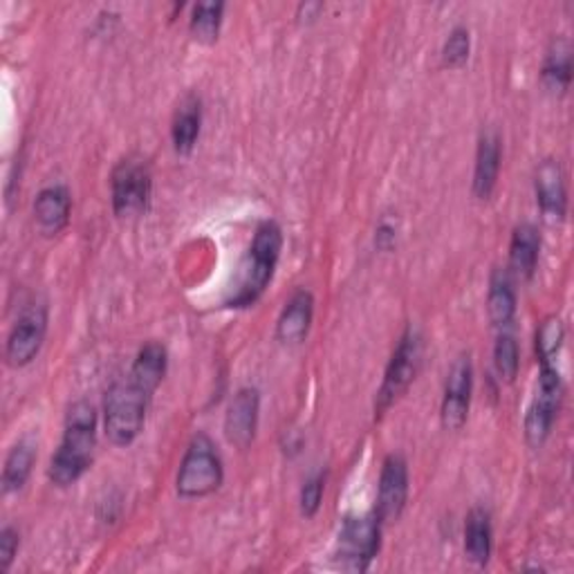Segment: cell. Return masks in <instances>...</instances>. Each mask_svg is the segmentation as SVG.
<instances>
[{
  "label": "cell",
  "mask_w": 574,
  "mask_h": 574,
  "mask_svg": "<svg viewBox=\"0 0 574 574\" xmlns=\"http://www.w3.org/2000/svg\"><path fill=\"white\" fill-rule=\"evenodd\" d=\"M97 449V410L88 402H77L66 415L64 440L52 455L47 476L57 487L75 485L92 464Z\"/></svg>",
  "instance_id": "6da1fadb"
},
{
  "label": "cell",
  "mask_w": 574,
  "mask_h": 574,
  "mask_svg": "<svg viewBox=\"0 0 574 574\" xmlns=\"http://www.w3.org/2000/svg\"><path fill=\"white\" fill-rule=\"evenodd\" d=\"M281 249H283V232L274 221H268L256 229L249 254L240 266L236 292L227 301L229 307H249L263 296V292L274 279Z\"/></svg>",
  "instance_id": "7a4b0ae2"
},
{
  "label": "cell",
  "mask_w": 574,
  "mask_h": 574,
  "mask_svg": "<svg viewBox=\"0 0 574 574\" xmlns=\"http://www.w3.org/2000/svg\"><path fill=\"white\" fill-rule=\"evenodd\" d=\"M150 393L131 378L113 384L103 404V429L115 447L133 444L144 431Z\"/></svg>",
  "instance_id": "3957f363"
},
{
  "label": "cell",
  "mask_w": 574,
  "mask_h": 574,
  "mask_svg": "<svg viewBox=\"0 0 574 574\" xmlns=\"http://www.w3.org/2000/svg\"><path fill=\"white\" fill-rule=\"evenodd\" d=\"M225 469L216 442L206 434H195L180 462L176 489L180 498H204L221 489Z\"/></svg>",
  "instance_id": "277c9868"
},
{
  "label": "cell",
  "mask_w": 574,
  "mask_h": 574,
  "mask_svg": "<svg viewBox=\"0 0 574 574\" xmlns=\"http://www.w3.org/2000/svg\"><path fill=\"white\" fill-rule=\"evenodd\" d=\"M420 363H423V337L413 326H408L389 361L384 382L378 391V402H375L378 417H382L408 391V386L415 382L417 371H420Z\"/></svg>",
  "instance_id": "5b68a950"
},
{
  "label": "cell",
  "mask_w": 574,
  "mask_h": 574,
  "mask_svg": "<svg viewBox=\"0 0 574 574\" xmlns=\"http://www.w3.org/2000/svg\"><path fill=\"white\" fill-rule=\"evenodd\" d=\"M382 545V524L375 514L348 516L337 539V561L341 570L367 572Z\"/></svg>",
  "instance_id": "8992f818"
},
{
  "label": "cell",
  "mask_w": 574,
  "mask_h": 574,
  "mask_svg": "<svg viewBox=\"0 0 574 574\" xmlns=\"http://www.w3.org/2000/svg\"><path fill=\"white\" fill-rule=\"evenodd\" d=\"M563 402V380L554 363H541L534 399L526 415V440L532 449H541L550 438Z\"/></svg>",
  "instance_id": "52a82bcc"
},
{
  "label": "cell",
  "mask_w": 574,
  "mask_h": 574,
  "mask_svg": "<svg viewBox=\"0 0 574 574\" xmlns=\"http://www.w3.org/2000/svg\"><path fill=\"white\" fill-rule=\"evenodd\" d=\"M153 191V176L144 160L126 158L111 176L113 212L120 218H133L146 212Z\"/></svg>",
  "instance_id": "ba28073f"
},
{
  "label": "cell",
  "mask_w": 574,
  "mask_h": 574,
  "mask_svg": "<svg viewBox=\"0 0 574 574\" xmlns=\"http://www.w3.org/2000/svg\"><path fill=\"white\" fill-rule=\"evenodd\" d=\"M474 369L469 354H460L449 371L442 399V427L447 431H460L466 425L469 406H472Z\"/></svg>",
  "instance_id": "9c48e42d"
},
{
  "label": "cell",
  "mask_w": 574,
  "mask_h": 574,
  "mask_svg": "<svg viewBox=\"0 0 574 574\" xmlns=\"http://www.w3.org/2000/svg\"><path fill=\"white\" fill-rule=\"evenodd\" d=\"M45 333H47V309L43 305H34L25 309L8 337L5 359L12 369H23L36 359V354L43 348Z\"/></svg>",
  "instance_id": "30bf717a"
},
{
  "label": "cell",
  "mask_w": 574,
  "mask_h": 574,
  "mask_svg": "<svg viewBox=\"0 0 574 574\" xmlns=\"http://www.w3.org/2000/svg\"><path fill=\"white\" fill-rule=\"evenodd\" d=\"M408 500V464L404 455H386L380 474V489L375 503V516L382 526L397 520Z\"/></svg>",
  "instance_id": "8fae6325"
},
{
  "label": "cell",
  "mask_w": 574,
  "mask_h": 574,
  "mask_svg": "<svg viewBox=\"0 0 574 574\" xmlns=\"http://www.w3.org/2000/svg\"><path fill=\"white\" fill-rule=\"evenodd\" d=\"M258 413H260L258 389H251V386L240 389L234 395V399L227 408V417H225V434L234 447L247 449L254 442L256 429H258Z\"/></svg>",
  "instance_id": "7c38bea8"
},
{
  "label": "cell",
  "mask_w": 574,
  "mask_h": 574,
  "mask_svg": "<svg viewBox=\"0 0 574 574\" xmlns=\"http://www.w3.org/2000/svg\"><path fill=\"white\" fill-rule=\"evenodd\" d=\"M534 191H537V204L541 214L548 221L561 223L567 212V191H565V178L563 169L554 160H545L537 169L534 178Z\"/></svg>",
  "instance_id": "4fadbf2b"
},
{
  "label": "cell",
  "mask_w": 574,
  "mask_h": 574,
  "mask_svg": "<svg viewBox=\"0 0 574 574\" xmlns=\"http://www.w3.org/2000/svg\"><path fill=\"white\" fill-rule=\"evenodd\" d=\"M72 198L61 184L43 189L34 200V221L45 236H57L70 223Z\"/></svg>",
  "instance_id": "5bb4252c"
},
{
  "label": "cell",
  "mask_w": 574,
  "mask_h": 574,
  "mask_svg": "<svg viewBox=\"0 0 574 574\" xmlns=\"http://www.w3.org/2000/svg\"><path fill=\"white\" fill-rule=\"evenodd\" d=\"M312 317H315V296L307 290H296L281 312L277 339L283 344H301L309 333Z\"/></svg>",
  "instance_id": "9a60e30c"
},
{
  "label": "cell",
  "mask_w": 574,
  "mask_h": 574,
  "mask_svg": "<svg viewBox=\"0 0 574 574\" xmlns=\"http://www.w3.org/2000/svg\"><path fill=\"white\" fill-rule=\"evenodd\" d=\"M541 254V236L539 229L530 223L518 225L511 234L509 243V268L516 277L530 281L539 266Z\"/></svg>",
  "instance_id": "2e32d148"
},
{
  "label": "cell",
  "mask_w": 574,
  "mask_h": 574,
  "mask_svg": "<svg viewBox=\"0 0 574 574\" xmlns=\"http://www.w3.org/2000/svg\"><path fill=\"white\" fill-rule=\"evenodd\" d=\"M500 173V137L492 131L481 135L476 150V169H474V195L479 200H489L496 189Z\"/></svg>",
  "instance_id": "e0dca14e"
},
{
  "label": "cell",
  "mask_w": 574,
  "mask_h": 574,
  "mask_svg": "<svg viewBox=\"0 0 574 574\" xmlns=\"http://www.w3.org/2000/svg\"><path fill=\"white\" fill-rule=\"evenodd\" d=\"M167 367H169L167 348L162 344H158V341H148L137 352L128 378L153 395L155 391H158V386L162 384V380L167 375Z\"/></svg>",
  "instance_id": "ac0fdd59"
},
{
  "label": "cell",
  "mask_w": 574,
  "mask_h": 574,
  "mask_svg": "<svg viewBox=\"0 0 574 574\" xmlns=\"http://www.w3.org/2000/svg\"><path fill=\"white\" fill-rule=\"evenodd\" d=\"M464 554L479 567H485L492 556V518L483 507H474L464 526Z\"/></svg>",
  "instance_id": "d6986e66"
},
{
  "label": "cell",
  "mask_w": 574,
  "mask_h": 574,
  "mask_svg": "<svg viewBox=\"0 0 574 574\" xmlns=\"http://www.w3.org/2000/svg\"><path fill=\"white\" fill-rule=\"evenodd\" d=\"M487 315L494 328L505 330L516 315V292L511 279L503 270H494L487 292Z\"/></svg>",
  "instance_id": "ffe728a7"
},
{
  "label": "cell",
  "mask_w": 574,
  "mask_h": 574,
  "mask_svg": "<svg viewBox=\"0 0 574 574\" xmlns=\"http://www.w3.org/2000/svg\"><path fill=\"white\" fill-rule=\"evenodd\" d=\"M200 126H202V106H200V99L198 97H187L180 109L173 117V126H171V139H173V148L180 155H189L200 137Z\"/></svg>",
  "instance_id": "44dd1931"
},
{
  "label": "cell",
  "mask_w": 574,
  "mask_h": 574,
  "mask_svg": "<svg viewBox=\"0 0 574 574\" xmlns=\"http://www.w3.org/2000/svg\"><path fill=\"white\" fill-rule=\"evenodd\" d=\"M36 460V447L30 440H21L8 455L3 469V492H21L32 474V466Z\"/></svg>",
  "instance_id": "7402d4cb"
},
{
  "label": "cell",
  "mask_w": 574,
  "mask_h": 574,
  "mask_svg": "<svg viewBox=\"0 0 574 574\" xmlns=\"http://www.w3.org/2000/svg\"><path fill=\"white\" fill-rule=\"evenodd\" d=\"M541 79L543 86L552 92H565L570 88L572 81V52L570 45L565 41H559L550 47L548 57L543 61V70H541Z\"/></svg>",
  "instance_id": "603a6c76"
},
{
  "label": "cell",
  "mask_w": 574,
  "mask_h": 574,
  "mask_svg": "<svg viewBox=\"0 0 574 574\" xmlns=\"http://www.w3.org/2000/svg\"><path fill=\"white\" fill-rule=\"evenodd\" d=\"M225 3H198L191 14L189 30L200 43H216L223 25Z\"/></svg>",
  "instance_id": "cb8c5ba5"
},
{
  "label": "cell",
  "mask_w": 574,
  "mask_h": 574,
  "mask_svg": "<svg viewBox=\"0 0 574 574\" xmlns=\"http://www.w3.org/2000/svg\"><path fill=\"white\" fill-rule=\"evenodd\" d=\"M494 367L496 373L503 382L511 384L518 375V367H520V354H518V344L509 333H503L496 339V348H494Z\"/></svg>",
  "instance_id": "d4e9b609"
},
{
  "label": "cell",
  "mask_w": 574,
  "mask_h": 574,
  "mask_svg": "<svg viewBox=\"0 0 574 574\" xmlns=\"http://www.w3.org/2000/svg\"><path fill=\"white\" fill-rule=\"evenodd\" d=\"M565 328L559 317H548L537 330V354L541 363H554L561 346H563Z\"/></svg>",
  "instance_id": "484cf974"
},
{
  "label": "cell",
  "mask_w": 574,
  "mask_h": 574,
  "mask_svg": "<svg viewBox=\"0 0 574 574\" xmlns=\"http://www.w3.org/2000/svg\"><path fill=\"white\" fill-rule=\"evenodd\" d=\"M469 49H472V36H469L466 27H455L444 47H442V61L447 68H460L469 59Z\"/></svg>",
  "instance_id": "4316f807"
},
{
  "label": "cell",
  "mask_w": 574,
  "mask_h": 574,
  "mask_svg": "<svg viewBox=\"0 0 574 574\" xmlns=\"http://www.w3.org/2000/svg\"><path fill=\"white\" fill-rule=\"evenodd\" d=\"M324 492H326V479L324 474L309 479L303 489H301V514L305 518H315L319 507H322V500H324Z\"/></svg>",
  "instance_id": "83f0119b"
},
{
  "label": "cell",
  "mask_w": 574,
  "mask_h": 574,
  "mask_svg": "<svg viewBox=\"0 0 574 574\" xmlns=\"http://www.w3.org/2000/svg\"><path fill=\"white\" fill-rule=\"evenodd\" d=\"M19 545H21L19 532L12 526L3 528V532H0V572H3V574L10 572L14 559H16Z\"/></svg>",
  "instance_id": "f1b7e54d"
},
{
  "label": "cell",
  "mask_w": 574,
  "mask_h": 574,
  "mask_svg": "<svg viewBox=\"0 0 574 574\" xmlns=\"http://www.w3.org/2000/svg\"><path fill=\"white\" fill-rule=\"evenodd\" d=\"M395 243V229L389 223H382L378 227V236H375V245L380 249H391V245Z\"/></svg>",
  "instance_id": "f546056e"
}]
</instances>
